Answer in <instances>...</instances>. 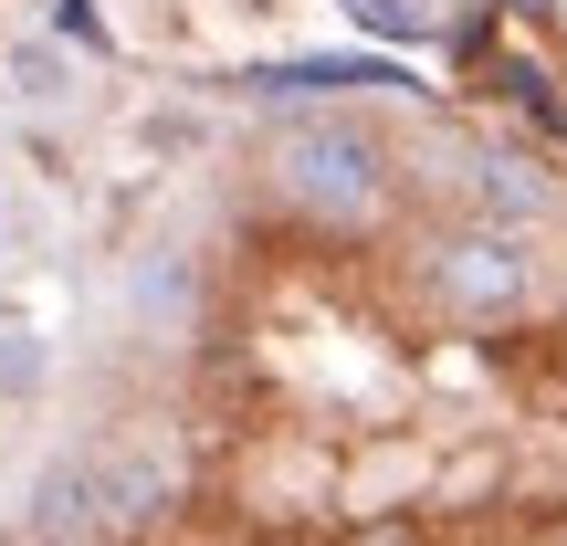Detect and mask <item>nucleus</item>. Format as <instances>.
Returning a JSON list of instances; mask_svg holds the SVG:
<instances>
[{"label":"nucleus","mask_w":567,"mask_h":546,"mask_svg":"<svg viewBox=\"0 0 567 546\" xmlns=\"http://www.w3.org/2000/svg\"><path fill=\"white\" fill-rule=\"evenodd\" d=\"M274 189L305 210V222L326 231H368L389 210V189H400V158H389V137L368 116H347V105H316V116H284L274 147H264Z\"/></svg>","instance_id":"1"},{"label":"nucleus","mask_w":567,"mask_h":546,"mask_svg":"<svg viewBox=\"0 0 567 546\" xmlns=\"http://www.w3.org/2000/svg\"><path fill=\"white\" fill-rule=\"evenodd\" d=\"M421 305H431V316H452V326H505V316H526V305H536L526 231H484V222L442 231V243L421 253Z\"/></svg>","instance_id":"2"},{"label":"nucleus","mask_w":567,"mask_h":546,"mask_svg":"<svg viewBox=\"0 0 567 546\" xmlns=\"http://www.w3.org/2000/svg\"><path fill=\"white\" fill-rule=\"evenodd\" d=\"M21 536L32 546H105V442H63L53 463L32 473V505H21Z\"/></svg>","instance_id":"3"},{"label":"nucleus","mask_w":567,"mask_h":546,"mask_svg":"<svg viewBox=\"0 0 567 546\" xmlns=\"http://www.w3.org/2000/svg\"><path fill=\"white\" fill-rule=\"evenodd\" d=\"M463 200H473V222H484V231H526V222H547V210H557V189L536 179L526 158L484 147V158H463Z\"/></svg>","instance_id":"4"},{"label":"nucleus","mask_w":567,"mask_h":546,"mask_svg":"<svg viewBox=\"0 0 567 546\" xmlns=\"http://www.w3.org/2000/svg\"><path fill=\"white\" fill-rule=\"evenodd\" d=\"M158 505H168V463H158V452H116V442H105V526L137 536V526H158Z\"/></svg>","instance_id":"5"},{"label":"nucleus","mask_w":567,"mask_h":546,"mask_svg":"<svg viewBox=\"0 0 567 546\" xmlns=\"http://www.w3.org/2000/svg\"><path fill=\"white\" fill-rule=\"evenodd\" d=\"M358 84H389V63H358V53H326V63H274V74H252V95H358Z\"/></svg>","instance_id":"6"},{"label":"nucleus","mask_w":567,"mask_h":546,"mask_svg":"<svg viewBox=\"0 0 567 546\" xmlns=\"http://www.w3.org/2000/svg\"><path fill=\"white\" fill-rule=\"evenodd\" d=\"M347 21L379 42H431L442 32V0H347Z\"/></svg>","instance_id":"7"},{"label":"nucleus","mask_w":567,"mask_h":546,"mask_svg":"<svg viewBox=\"0 0 567 546\" xmlns=\"http://www.w3.org/2000/svg\"><path fill=\"white\" fill-rule=\"evenodd\" d=\"M32 379H42V347H32V326H0V389L21 400Z\"/></svg>","instance_id":"8"},{"label":"nucleus","mask_w":567,"mask_h":546,"mask_svg":"<svg viewBox=\"0 0 567 546\" xmlns=\"http://www.w3.org/2000/svg\"><path fill=\"white\" fill-rule=\"evenodd\" d=\"M53 32H63V42H84V53H105V21L84 11V0H63V11H53Z\"/></svg>","instance_id":"9"},{"label":"nucleus","mask_w":567,"mask_h":546,"mask_svg":"<svg viewBox=\"0 0 567 546\" xmlns=\"http://www.w3.org/2000/svg\"><path fill=\"white\" fill-rule=\"evenodd\" d=\"M11 74H21V95H63V63H53V53H21Z\"/></svg>","instance_id":"10"},{"label":"nucleus","mask_w":567,"mask_h":546,"mask_svg":"<svg viewBox=\"0 0 567 546\" xmlns=\"http://www.w3.org/2000/svg\"><path fill=\"white\" fill-rule=\"evenodd\" d=\"M358 546H421V526H410V515H389V526H368Z\"/></svg>","instance_id":"11"}]
</instances>
